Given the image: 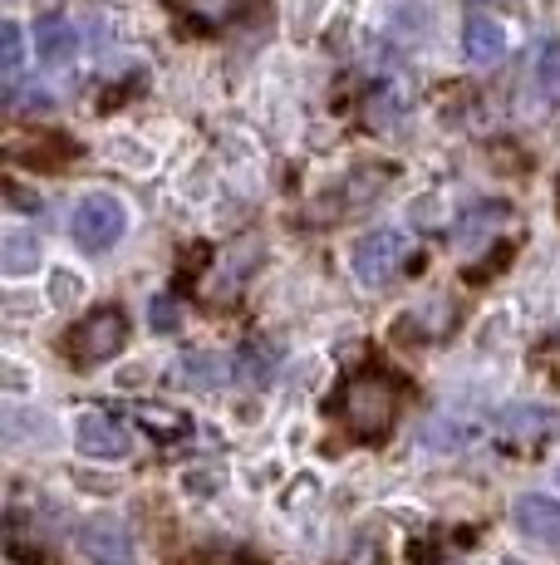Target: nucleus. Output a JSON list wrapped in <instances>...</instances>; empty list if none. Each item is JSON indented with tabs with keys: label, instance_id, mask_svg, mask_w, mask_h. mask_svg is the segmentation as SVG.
Listing matches in <instances>:
<instances>
[{
	"label": "nucleus",
	"instance_id": "f257e3e1",
	"mask_svg": "<svg viewBox=\"0 0 560 565\" xmlns=\"http://www.w3.org/2000/svg\"><path fill=\"white\" fill-rule=\"evenodd\" d=\"M123 340H128V315L118 306H99L69 330V360L74 364H104L123 350Z\"/></svg>",
	"mask_w": 560,
	"mask_h": 565
},
{
	"label": "nucleus",
	"instance_id": "f03ea898",
	"mask_svg": "<svg viewBox=\"0 0 560 565\" xmlns=\"http://www.w3.org/2000/svg\"><path fill=\"white\" fill-rule=\"evenodd\" d=\"M74 242H79V252H109L118 246V236L128 232V206L109 198V192H94V198H84L74 206V222H69Z\"/></svg>",
	"mask_w": 560,
	"mask_h": 565
},
{
	"label": "nucleus",
	"instance_id": "7ed1b4c3",
	"mask_svg": "<svg viewBox=\"0 0 560 565\" xmlns=\"http://www.w3.org/2000/svg\"><path fill=\"white\" fill-rule=\"evenodd\" d=\"M408 260V236L403 232H369L354 242V276L364 280V286H384V280H394L398 270H403Z\"/></svg>",
	"mask_w": 560,
	"mask_h": 565
},
{
	"label": "nucleus",
	"instance_id": "20e7f679",
	"mask_svg": "<svg viewBox=\"0 0 560 565\" xmlns=\"http://www.w3.org/2000/svg\"><path fill=\"white\" fill-rule=\"evenodd\" d=\"M74 541L94 565H133V536L118 516H89L74 531Z\"/></svg>",
	"mask_w": 560,
	"mask_h": 565
},
{
	"label": "nucleus",
	"instance_id": "39448f33",
	"mask_svg": "<svg viewBox=\"0 0 560 565\" xmlns=\"http://www.w3.org/2000/svg\"><path fill=\"white\" fill-rule=\"evenodd\" d=\"M74 443H79L84 458H99V462L128 458V448H133L128 428L118 418H109V413H79V423H74Z\"/></svg>",
	"mask_w": 560,
	"mask_h": 565
},
{
	"label": "nucleus",
	"instance_id": "423d86ee",
	"mask_svg": "<svg viewBox=\"0 0 560 565\" xmlns=\"http://www.w3.org/2000/svg\"><path fill=\"white\" fill-rule=\"evenodd\" d=\"M344 398H349V413H354V428L364 433V438H379L384 423H389L394 413V394L384 379H354L349 388H344Z\"/></svg>",
	"mask_w": 560,
	"mask_h": 565
},
{
	"label": "nucleus",
	"instance_id": "0eeeda50",
	"mask_svg": "<svg viewBox=\"0 0 560 565\" xmlns=\"http://www.w3.org/2000/svg\"><path fill=\"white\" fill-rule=\"evenodd\" d=\"M511 521L521 526L526 541L560 551V502H551V497H541V492L516 497V502H511Z\"/></svg>",
	"mask_w": 560,
	"mask_h": 565
},
{
	"label": "nucleus",
	"instance_id": "6e6552de",
	"mask_svg": "<svg viewBox=\"0 0 560 565\" xmlns=\"http://www.w3.org/2000/svg\"><path fill=\"white\" fill-rule=\"evenodd\" d=\"M462 54L472 64H497L506 54V30L492 15H467V25H462Z\"/></svg>",
	"mask_w": 560,
	"mask_h": 565
},
{
	"label": "nucleus",
	"instance_id": "1a4fd4ad",
	"mask_svg": "<svg viewBox=\"0 0 560 565\" xmlns=\"http://www.w3.org/2000/svg\"><path fill=\"white\" fill-rule=\"evenodd\" d=\"M35 54H40V64H69L79 54V30L64 15H45L35 25Z\"/></svg>",
	"mask_w": 560,
	"mask_h": 565
},
{
	"label": "nucleus",
	"instance_id": "9d476101",
	"mask_svg": "<svg viewBox=\"0 0 560 565\" xmlns=\"http://www.w3.org/2000/svg\"><path fill=\"white\" fill-rule=\"evenodd\" d=\"M182 388H222L231 379V360L226 354H182L177 369H172Z\"/></svg>",
	"mask_w": 560,
	"mask_h": 565
},
{
	"label": "nucleus",
	"instance_id": "9b49d317",
	"mask_svg": "<svg viewBox=\"0 0 560 565\" xmlns=\"http://www.w3.org/2000/svg\"><path fill=\"white\" fill-rule=\"evenodd\" d=\"M40 266V236L35 232H10L0 242V270L6 276H30Z\"/></svg>",
	"mask_w": 560,
	"mask_h": 565
},
{
	"label": "nucleus",
	"instance_id": "f8f14e48",
	"mask_svg": "<svg viewBox=\"0 0 560 565\" xmlns=\"http://www.w3.org/2000/svg\"><path fill=\"white\" fill-rule=\"evenodd\" d=\"M506 433L551 438V433H560V413L556 408H536V404H516V408H506Z\"/></svg>",
	"mask_w": 560,
	"mask_h": 565
},
{
	"label": "nucleus",
	"instance_id": "ddd939ff",
	"mask_svg": "<svg viewBox=\"0 0 560 565\" xmlns=\"http://www.w3.org/2000/svg\"><path fill=\"white\" fill-rule=\"evenodd\" d=\"M280 360V344H266V340H246V350L236 354V369H241L251 384H266L271 379V369Z\"/></svg>",
	"mask_w": 560,
	"mask_h": 565
},
{
	"label": "nucleus",
	"instance_id": "4468645a",
	"mask_svg": "<svg viewBox=\"0 0 560 565\" xmlns=\"http://www.w3.org/2000/svg\"><path fill=\"white\" fill-rule=\"evenodd\" d=\"M0 70H6V84H15L20 70H25V30L15 20L0 25Z\"/></svg>",
	"mask_w": 560,
	"mask_h": 565
},
{
	"label": "nucleus",
	"instance_id": "2eb2a0df",
	"mask_svg": "<svg viewBox=\"0 0 560 565\" xmlns=\"http://www.w3.org/2000/svg\"><path fill=\"white\" fill-rule=\"evenodd\" d=\"M138 423H143L153 438H163V443H172V438H187V418L182 413H172V408H138Z\"/></svg>",
	"mask_w": 560,
	"mask_h": 565
},
{
	"label": "nucleus",
	"instance_id": "dca6fc26",
	"mask_svg": "<svg viewBox=\"0 0 560 565\" xmlns=\"http://www.w3.org/2000/svg\"><path fill=\"white\" fill-rule=\"evenodd\" d=\"M148 320H153V330L172 334V330H177V320H182V315H177V300H172V296H158L153 306H148Z\"/></svg>",
	"mask_w": 560,
	"mask_h": 565
},
{
	"label": "nucleus",
	"instance_id": "f3484780",
	"mask_svg": "<svg viewBox=\"0 0 560 565\" xmlns=\"http://www.w3.org/2000/svg\"><path fill=\"white\" fill-rule=\"evenodd\" d=\"M541 89L546 94H560V45H551L541 54Z\"/></svg>",
	"mask_w": 560,
	"mask_h": 565
},
{
	"label": "nucleus",
	"instance_id": "a211bd4d",
	"mask_svg": "<svg viewBox=\"0 0 560 565\" xmlns=\"http://www.w3.org/2000/svg\"><path fill=\"white\" fill-rule=\"evenodd\" d=\"M222 477L217 472H187V492H217Z\"/></svg>",
	"mask_w": 560,
	"mask_h": 565
}]
</instances>
